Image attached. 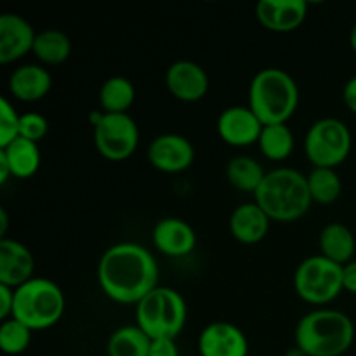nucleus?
Here are the masks:
<instances>
[{
  "label": "nucleus",
  "instance_id": "25",
  "mask_svg": "<svg viewBox=\"0 0 356 356\" xmlns=\"http://www.w3.org/2000/svg\"><path fill=\"white\" fill-rule=\"evenodd\" d=\"M294 132L287 124H275V125H264L263 132L259 136V146L261 153L266 156L271 162H284L294 152Z\"/></svg>",
  "mask_w": 356,
  "mask_h": 356
},
{
  "label": "nucleus",
  "instance_id": "5",
  "mask_svg": "<svg viewBox=\"0 0 356 356\" xmlns=\"http://www.w3.org/2000/svg\"><path fill=\"white\" fill-rule=\"evenodd\" d=\"M65 294L56 282L33 277L21 287L14 289L13 318L24 323L30 330H47L65 315Z\"/></svg>",
  "mask_w": 356,
  "mask_h": 356
},
{
  "label": "nucleus",
  "instance_id": "19",
  "mask_svg": "<svg viewBox=\"0 0 356 356\" xmlns=\"http://www.w3.org/2000/svg\"><path fill=\"white\" fill-rule=\"evenodd\" d=\"M271 219L256 202L240 204L229 216V233L243 245H256L266 238Z\"/></svg>",
  "mask_w": 356,
  "mask_h": 356
},
{
  "label": "nucleus",
  "instance_id": "35",
  "mask_svg": "<svg viewBox=\"0 0 356 356\" xmlns=\"http://www.w3.org/2000/svg\"><path fill=\"white\" fill-rule=\"evenodd\" d=\"M10 177H13V172H10L9 163H7L6 156L0 153V184H6Z\"/></svg>",
  "mask_w": 356,
  "mask_h": 356
},
{
  "label": "nucleus",
  "instance_id": "34",
  "mask_svg": "<svg viewBox=\"0 0 356 356\" xmlns=\"http://www.w3.org/2000/svg\"><path fill=\"white\" fill-rule=\"evenodd\" d=\"M343 101L351 113L356 115V76L350 79L343 89Z\"/></svg>",
  "mask_w": 356,
  "mask_h": 356
},
{
  "label": "nucleus",
  "instance_id": "29",
  "mask_svg": "<svg viewBox=\"0 0 356 356\" xmlns=\"http://www.w3.org/2000/svg\"><path fill=\"white\" fill-rule=\"evenodd\" d=\"M19 118L14 104L6 96L0 97V148L19 138Z\"/></svg>",
  "mask_w": 356,
  "mask_h": 356
},
{
  "label": "nucleus",
  "instance_id": "18",
  "mask_svg": "<svg viewBox=\"0 0 356 356\" xmlns=\"http://www.w3.org/2000/svg\"><path fill=\"white\" fill-rule=\"evenodd\" d=\"M7 87L14 99L37 103L51 92L52 76L44 65H23L10 73Z\"/></svg>",
  "mask_w": 356,
  "mask_h": 356
},
{
  "label": "nucleus",
  "instance_id": "28",
  "mask_svg": "<svg viewBox=\"0 0 356 356\" xmlns=\"http://www.w3.org/2000/svg\"><path fill=\"white\" fill-rule=\"evenodd\" d=\"M31 332L24 323L9 318L0 325V348L6 355L16 356L24 353L30 348Z\"/></svg>",
  "mask_w": 356,
  "mask_h": 356
},
{
  "label": "nucleus",
  "instance_id": "26",
  "mask_svg": "<svg viewBox=\"0 0 356 356\" xmlns=\"http://www.w3.org/2000/svg\"><path fill=\"white\" fill-rule=\"evenodd\" d=\"M152 339L138 325H125L115 330L106 343L108 356H148Z\"/></svg>",
  "mask_w": 356,
  "mask_h": 356
},
{
  "label": "nucleus",
  "instance_id": "15",
  "mask_svg": "<svg viewBox=\"0 0 356 356\" xmlns=\"http://www.w3.org/2000/svg\"><path fill=\"white\" fill-rule=\"evenodd\" d=\"M37 31L23 16L3 13L0 16V63L10 65L33 51Z\"/></svg>",
  "mask_w": 356,
  "mask_h": 356
},
{
  "label": "nucleus",
  "instance_id": "7",
  "mask_svg": "<svg viewBox=\"0 0 356 356\" xmlns=\"http://www.w3.org/2000/svg\"><path fill=\"white\" fill-rule=\"evenodd\" d=\"M296 294L313 306H327L344 291L343 266L323 256H312L299 263L294 273Z\"/></svg>",
  "mask_w": 356,
  "mask_h": 356
},
{
  "label": "nucleus",
  "instance_id": "9",
  "mask_svg": "<svg viewBox=\"0 0 356 356\" xmlns=\"http://www.w3.org/2000/svg\"><path fill=\"white\" fill-rule=\"evenodd\" d=\"M92 129L97 153L110 162H124L138 149L139 127L129 113H103Z\"/></svg>",
  "mask_w": 356,
  "mask_h": 356
},
{
  "label": "nucleus",
  "instance_id": "38",
  "mask_svg": "<svg viewBox=\"0 0 356 356\" xmlns=\"http://www.w3.org/2000/svg\"><path fill=\"white\" fill-rule=\"evenodd\" d=\"M350 45H351V49H353V52L356 54V23L353 24V28H351V33H350Z\"/></svg>",
  "mask_w": 356,
  "mask_h": 356
},
{
  "label": "nucleus",
  "instance_id": "31",
  "mask_svg": "<svg viewBox=\"0 0 356 356\" xmlns=\"http://www.w3.org/2000/svg\"><path fill=\"white\" fill-rule=\"evenodd\" d=\"M148 356H179L176 339H152Z\"/></svg>",
  "mask_w": 356,
  "mask_h": 356
},
{
  "label": "nucleus",
  "instance_id": "8",
  "mask_svg": "<svg viewBox=\"0 0 356 356\" xmlns=\"http://www.w3.org/2000/svg\"><path fill=\"white\" fill-rule=\"evenodd\" d=\"M353 138L348 125L339 118H320L308 129L305 153L313 167L336 169L350 156Z\"/></svg>",
  "mask_w": 356,
  "mask_h": 356
},
{
  "label": "nucleus",
  "instance_id": "13",
  "mask_svg": "<svg viewBox=\"0 0 356 356\" xmlns=\"http://www.w3.org/2000/svg\"><path fill=\"white\" fill-rule=\"evenodd\" d=\"M308 16L305 0H261L256 6V17L261 26L273 33H291L301 28Z\"/></svg>",
  "mask_w": 356,
  "mask_h": 356
},
{
  "label": "nucleus",
  "instance_id": "11",
  "mask_svg": "<svg viewBox=\"0 0 356 356\" xmlns=\"http://www.w3.org/2000/svg\"><path fill=\"white\" fill-rule=\"evenodd\" d=\"M216 127L222 143L233 148H247L257 145L264 125L249 106H229L221 111Z\"/></svg>",
  "mask_w": 356,
  "mask_h": 356
},
{
  "label": "nucleus",
  "instance_id": "20",
  "mask_svg": "<svg viewBox=\"0 0 356 356\" xmlns=\"http://www.w3.org/2000/svg\"><path fill=\"white\" fill-rule=\"evenodd\" d=\"M320 256L346 266L353 261L356 250V240L353 232L343 222H329L323 226L318 238Z\"/></svg>",
  "mask_w": 356,
  "mask_h": 356
},
{
  "label": "nucleus",
  "instance_id": "3",
  "mask_svg": "<svg viewBox=\"0 0 356 356\" xmlns=\"http://www.w3.org/2000/svg\"><path fill=\"white\" fill-rule=\"evenodd\" d=\"M294 339L308 356H343L355 343V323L339 309H313L299 320Z\"/></svg>",
  "mask_w": 356,
  "mask_h": 356
},
{
  "label": "nucleus",
  "instance_id": "33",
  "mask_svg": "<svg viewBox=\"0 0 356 356\" xmlns=\"http://www.w3.org/2000/svg\"><path fill=\"white\" fill-rule=\"evenodd\" d=\"M343 285L344 291L356 296V261H351L343 266Z\"/></svg>",
  "mask_w": 356,
  "mask_h": 356
},
{
  "label": "nucleus",
  "instance_id": "24",
  "mask_svg": "<svg viewBox=\"0 0 356 356\" xmlns=\"http://www.w3.org/2000/svg\"><path fill=\"white\" fill-rule=\"evenodd\" d=\"M134 99L136 87L125 76H110L99 89V106L104 113H127Z\"/></svg>",
  "mask_w": 356,
  "mask_h": 356
},
{
  "label": "nucleus",
  "instance_id": "10",
  "mask_svg": "<svg viewBox=\"0 0 356 356\" xmlns=\"http://www.w3.org/2000/svg\"><path fill=\"white\" fill-rule=\"evenodd\" d=\"M148 162L163 174H181L195 162V148L190 139L181 134H160L149 143Z\"/></svg>",
  "mask_w": 356,
  "mask_h": 356
},
{
  "label": "nucleus",
  "instance_id": "22",
  "mask_svg": "<svg viewBox=\"0 0 356 356\" xmlns=\"http://www.w3.org/2000/svg\"><path fill=\"white\" fill-rule=\"evenodd\" d=\"M31 52L44 66L63 65L72 56V40L65 31L47 28L37 33Z\"/></svg>",
  "mask_w": 356,
  "mask_h": 356
},
{
  "label": "nucleus",
  "instance_id": "14",
  "mask_svg": "<svg viewBox=\"0 0 356 356\" xmlns=\"http://www.w3.org/2000/svg\"><path fill=\"white\" fill-rule=\"evenodd\" d=\"M200 356H249V341L236 325L229 322H212L198 337Z\"/></svg>",
  "mask_w": 356,
  "mask_h": 356
},
{
  "label": "nucleus",
  "instance_id": "12",
  "mask_svg": "<svg viewBox=\"0 0 356 356\" xmlns=\"http://www.w3.org/2000/svg\"><path fill=\"white\" fill-rule=\"evenodd\" d=\"M167 90L181 103H197L209 92V75L198 63L181 59L172 63L165 73Z\"/></svg>",
  "mask_w": 356,
  "mask_h": 356
},
{
  "label": "nucleus",
  "instance_id": "16",
  "mask_svg": "<svg viewBox=\"0 0 356 356\" xmlns=\"http://www.w3.org/2000/svg\"><path fill=\"white\" fill-rule=\"evenodd\" d=\"M155 249L167 257L190 256L197 247V233L181 218H163L153 226Z\"/></svg>",
  "mask_w": 356,
  "mask_h": 356
},
{
  "label": "nucleus",
  "instance_id": "1",
  "mask_svg": "<svg viewBox=\"0 0 356 356\" xmlns=\"http://www.w3.org/2000/svg\"><path fill=\"white\" fill-rule=\"evenodd\" d=\"M159 264L146 247L132 242L115 243L97 264V282L111 301L138 305L159 287Z\"/></svg>",
  "mask_w": 356,
  "mask_h": 356
},
{
  "label": "nucleus",
  "instance_id": "4",
  "mask_svg": "<svg viewBox=\"0 0 356 356\" xmlns=\"http://www.w3.org/2000/svg\"><path fill=\"white\" fill-rule=\"evenodd\" d=\"M299 106V87L282 68H264L249 86V108L263 125L287 124Z\"/></svg>",
  "mask_w": 356,
  "mask_h": 356
},
{
  "label": "nucleus",
  "instance_id": "2",
  "mask_svg": "<svg viewBox=\"0 0 356 356\" xmlns=\"http://www.w3.org/2000/svg\"><path fill=\"white\" fill-rule=\"evenodd\" d=\"M254 202L264 214L277 222H294L308 214L313 200L308 177L291 167H280L266 172Z\"/></svg>",
  "mask_w": 356,
  "mask_h": 356
},
{
  "label": "nucleus",
  "instance_id": "30",
  "mask_svg": "<svg viewBox=\"0 0 356 356\" xmlns=\"http://www.w3.org/2000/svg\"><path fill=\"white\" fill-rule=\"evenodd\" d=\"M49 122L44 115L28 111L19 118V138L28 139V141L38 143L47 136Z\"/></svg>",
  "mask_w": 356,
  "mask_h": 356
},
{
  "label": "nucleus",
  "instance_id": "36",
  "mask_svg": "<svg viewBox=\"0 0 356 356\" xmlns=\"http://www.w3.org/2000/svg\"><path fill=\"white\" fill-rule=\"evenodd\" d=\"M7 228H9V218H7L6 209H0V240L9 238L7 236Z\"/></svg>",
  "mask_w": 356,
  "mask_h": 356
},
{
  "label": "nucleus",
  "instance_id": "21",
  "mask_svg": "<svg viewBox=\"0 0 356 356\" xmlns=\"http://www.w3.org/2000/svg\"><path fill=\"white\" fill-rule=\"evenodd\" d=\"M0 153L6 156L13 177H16V179H28V177L35 176L40 169L42 155L38 143L17 138L6 148H0Z\"/></svg>",
  "mask_w": 356,
  "mask_h": 356
},
{
  "label": "nucleus",
  "instance_id": "37",
  "mask_svg": "<svg viewBox=\"0 0 356 356\" xmlns=\"http://www.w3.org/2000/svg\"><path fill=\"white\" fill-rule=\"evenodd\" d=\"M284 356H308V355H306L305 351L301 350V348L294 346V348H291V350L285 351V355H284Z\"/></svg>",
  "mask_w": 356,
  "mask_h": 356
},
{
  "label": "nucleus",
  "instance_id": "17",
  "mask_svg": "<svg viewBox=\"0 0 356 356\" xmlns=\"http://www.w3.org/2000/svg\"><path fill=\"white\" fill-rule=\"evenodd\" d=\"M35 259L24 243L14 238L0 240V285L17 289L33 278Z\"/></svg>",
  "mask_w": 356,
  "mask_h": 356
},
{
  "label": "nucleus",
  "instance_id": "23",
  "mask_svg": "<svg viewBox=\"0 0 356 356\" xmlns=\"http://www.w3.org/2000/svg\"><path fill=\"white\" fill-rule=\"evenodd\" d=\"M264 176H266V172H264L263 165L256 159H252V156L238 155L229 160L228 165H226L228 183L235 190L243 191V193L256 195Z\"/></svg>",
  "mask_w": 356,
  "mask_h": 356
},
{
  "label": "nucleus",
  "instance_id": "32",
  "mask_svg": "<svg viewBox=\"0 0 356 356\" xmlns=\"http://www.w3.org/2000/svg\"><path fill=\"white\" fill-rule=\"evenodd\" d=\"M14 312V289L7 285H0V320L13 318Z\"/></svg>",
  "mask_w": 356,
  "mask_h": 356
},
{
  "label": "nucleus",
  "instance_id": "27",
  "mask_svg": "<svg viewBox=\"0 0 356 356\" xmlns=\"http://www.w3.org/2000/svg\"><path fill=\"white\" fill-rule=\"evenodd\" d=\"M306 177H308V188L313 204L330 205L339 200L341 193H343V183H341V177L336 169L313 167V170Z\"/></svg>",
  "mask_w": 356,
  "mask_h": 356
},
{
  "label": "nucleus",
  "instance_id": "6",
  "mask_svg": "<svg viewBox=\"0 0 356 356\" xmlns=\"http://www.w3.org/2000/svg\"><path fill=\"white\" fill-rule=\"evenodd\" d=\"M186 318V301L170 287L159 285L136 305V325L149 339H177Z\"/></svg>",
  "mask_w": 356,
  "mask_h": 356
}]
</instances>
